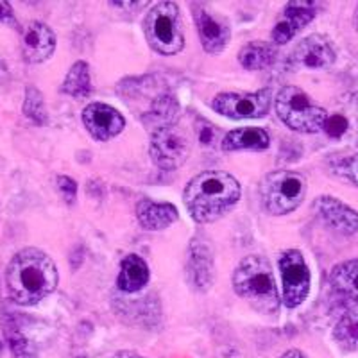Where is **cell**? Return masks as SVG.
<instances>
[{
	"label": "cell",
	"mask_w": 358,
	"mask_h": 358,
	"mask_svg": "<svg viewBox=\"0 0 358 358\" xmlns=\"http://www.w3.org/2000/svg\"><path fill=\"white\" fill-rule=\"evenodd\" d=\"M131 358H143V357H131Z\"/></svg>",
	"instance_id": "obj_33"
},
{
	"label": "cell",
	"mask_w": 358,
	"mask_h": 358,
	"mask_svg": "<svg viewBox=\"0 0 358 358\" xmlns=\"http://www.w3.org/2000/svg\"><path fill=\"white\" fill-rule=\"evenodd\" d=\"M315 17V4L313 2H289L281 13L280 20L273 29V41L278 45H285L296 36L299 31L306 27Z\"/></svg>",
	"instance_id": "obj_15"
},
{
	"label": "cell",
	"mask_w": 358,
	"mask_h": 358,
	"mask_svg": "<svg viewBox=\"0 0 358 358\" xmlns=\"http://www.w3.org/2000/svg\"><path fill=\"white\" fill-rule=\"evenodd\" d=\"M276 59V49L265 41H251L238 52V62L245 70H264Z\"/></svg>",
	"instance_id": "obj_21"
},
{
	"label": "cell",
	"mask_w": 358,
	"mask_h": 358,
	"mask_svg": "<svg viewBox=\"0 0 358 358\" xmlns=\"http://www.w3.org/2000/svg\"><path fill=\"white\" fill-rule=\"evenodd\" d=\"M56 50V34L43 22H29L22 31V54L31 65L47 62Z\"/></svg>",
	"instance_id": "obj_14"
},
{
	"label": "cell",
	"mask_w": 358,
	"mask_h": 358,
	"mask_svg": "<svg viewBox=\"0 0 358 358\" xmlns=\"http://www.w3.org/2000/svg\"><path fill=\"white\" fill-rule=\"evenodd\" d=\"M344 174L358 187V155H355L353 158H350L344 163Z\"/></svg>",
	"instance_id": "obj_29"
},
{
	"label": "cell",
	"mask_w": 358,
	"mask_h": 358,
	"mask_svg": "<svg viewBox=\"0 0 358 358\" xmlns=\"http://www.w3.org/2000/svg\"><path fill=\"white\" fill-rule=\"evenodd\" d=\"M281 276V294L287 308H297L310 292V268L297 249H287L278 258Z\"/></svg>",
	"instance_id": "obj_7"
},
{
	"label": "cell",
	"mask_w": 358,
	"mask_h": 358,
	"mask_svg": "<svg viewBox=\"0 0 358 358\" xmlns=\"http://www.w3.org/2000/svg\"><path fill=\"white\" fill-rule=\"evenodd\" d=\"M233 290L257 312L276 313L280 308V292L273 267L267 258L249 255L233 271Z\"/></svg>",
	"instance_id": "obj_3"
},
{
	"label": "cell",
	"mask_w": 358,
	"mask_h": 358,
	"mask_svg": "<svg viewBox=\"0 0 358 358\" xmlns=\"http://www.w3.org/2000/svg\"><path fill=\"white\" fill-rule=\"evenodd\" d=\"M313 212L317 213L330 228L344 235H353L358 231V213L353 208L331 196H321L313 201Z\"/></svg>",
	"instance_id": "obj_16"
},
{
	"label": "cell",
	"mask_w": 358,
	"mask_h": 358,
	"mask_svg": "<svg viewBox=\"0 0 358 358\" xmlns=\"http://www.w3.org/2000/svg\"><path fill=\"white\" fill-rule=\"evenodd\" d=\"M262 204L271 215H287L306 196L305 176L294 171L268 172L260 183Z\"/></svg>",
	"instance_id": "obj_6"
},
{
	"label": "cell",
	"mask_w": 358,
	"mask_h": 358,
	"mask_svg": "<svg viewBox=\"0 0 358 358\" xmlns=\"http://www.w3.org/2000/svg\"><path fill=\"white\" fill-rule=\"evenodd\" d=\"M322 131H324L330 138H342V136L350 131V122H348V118L344 117V115H334V117L328 115Z\"/></svg>",
	"instance_id": "obj_26"
},
{
	"label": "cell",
	"mask_w": 358,
	"mask_h": 358,
	"mask_svg": "<svg viewBox=\"0 0 358 358\" xmlns=\"http://www.w3.org/2000/svg\"><path fill=\"white\" fill-rule=\"evenodd\" d=\"M192 15L196 20L203 49L208 54L222 52L231 40V29H229L228 18L201 4L192 6Z\"/></svg>",
	"instance_id": "obj_10"
},
{
	"label": "cell",
	"mask_w": 358,
	"mask_h": 358,
	"mask_svg": "<svg viewBox=\"0 0 358 358\" xmlns=\"http://www.w3.org/2000/svg\"><path fill=\"white\" fill-rule=\"evenodd\" d=\"M136 217L147 231H162L179 219L178 208L171 203H158L152 199H142L136 204Z\"/></svg>",
	"instance_id": "obj_17"
},
{
	"label": "cell",
	"mask_w": 358,
	"mask_h": 358,
	"mask_svg": "<svg viewBox=\"0 0 358 358\" xmlns=\"http://www.w3.org/2000/svg\"><path fill=\"white\" fill-rule=\"evenodd\" d=\"M24 113L25 117H29L34 124H40V126H45V124L49 122V115H47V110H45L43 97H41L40 90H36L34 86H27Z\"/></svg>",
	"instance_id": "obj_25"
},
{
	"label": "cell",
	"mask_w": 358,
	"mask_h": 358,
	"mask_svg": "<svg viewBox=\"0 0 358 358\" xmlns=\"http://www.w3.org/2000/svg\"><path fill=\"white\" fill-rule=\"evenodd\" d=\"M190 140L183 129L176 126H163L151 136V156L163 171H174L190 156Z\"/></svg>",
	"instance_id": "obj_9"
},
{
	"label": "cell",
	"mask_w": 358,
	"mask_h": 358,
	"mask_svg": "<svg viewBox=\"0 0 358 358\" xmlns=\"http://www.w3.org/2000/svg\"><path fill=\"white\" fill-rule=\"evenodd\" d=\"M149 278H151V271L145 260L138 255H127L120 264L117 285L122 292H138L149 283Z\"/></svg>",
	"instance_id": "obj_19"
},
{
	"label": "cell",
	"mask_w": 358,
	"mask_h": 358,
	"mask_svg": "<svg viewBox=\"0 0 358 358\" xmlns=\"http://www.w3.org/2000/svg\"><path fill=\"white\" fill-rule=\"evenodd\" d=\"M330 283L335 292L358 305V258L338 264L331 271Z\"/></svg>",
	"instance_id": "obj_20"
},
{
	"label": "cell",
	"mask_w": 358,
	"mask_h": 358,
	"mask_svg": "<svg viewBox=\"0 0 358 358\" xmlns=\"http://www.w3.org/2000/svg\"><path fill=\"white\" fill-rule=\"evenodd\" d=\"M355 27H357V31H358V8H357V11H355Z\"/></svg>",
	"instance_id": "obj_32"
},
{
	"label": "cell",
	"mask_w": 358,
	"mask_h": 358,
	"mask_svg": "<svg viewBox=\"0 0 358 358\" xmlns=\"http://www.w3.org/2000/svg\"><path fill=\"white\" fill-rule=\"evenodd\" d=\"M337 59V52L331 41L322 34H310L297 43L290 62L301 69H328Z\"/></svg>",
	"instance_id": "obj_13"
},
{
	"label": "cell",
	"mask_w": 358,
	"mask_h": 358,
	"mask_svg": "<svg viewBox=\"0 0 358 358\" xmlns=\"http://www.w3.org/2000/svg\"><path fill=\"white\" fill-rule=\"evenodd\" d=\"M57 267L52 258L36 248L18 251L6 268L8 294L17 305H36L56 290Z\"/></svg>",
	"instance_id": "obj_1"
},
{
	"label": "cell",
	"mask_w": 358,
	"mask_h": 358,
	"mask_svg": "<svg viewBox=\"0 0 358 358\" xmlns=\"http://www.w3.org/2000/svg\"><path fill=\"white\" fill-rule=\"evenodd\" d=\"M281 358H308V357H306L301 350H289L283 353V357Z\"/></svg>",
	"instance_id": "obj_31"
},
{
	"label": "cell",
	"mask_w": 358,
	"mask_h": 358,
	"mask_svg": "<svg viewBox=\"0 0 358 358\" xmlns=\"http://www.w3.org/2000/svg\"><path fill=\"white\" fill-rule=\"evenodd\" d=\"M57 188H59V192L63 194V197H65L66 203L72 204L73 201H76V194H78V183H76L72 178H69V176H59V178H57Z\"/></svg>",
	"instance_id": "obj_28"
},
{
	"label": "cell",
	"mask_w": 358,
	"mask_h": 358,
	"mask_svg": "<svg viewBox=\"0 0 358 358\" xmlns=\"http://www.w3.org/2000/svg\"><path fill=\"white\" fill-rule=\"evenodd\" d=\"M9 346H11L15 358H36L31 346H29V342L24 338V335L17 334V331L9 335Z\"/></svg>",
	"instance_id": "obj_27"
},
{
	"label": "cell",
	"mask_w": 358,
	"mask_h": 358,
	"mask_svg": "<svg viewBox=\"0 0 358 358\" xmlns=\"http://www.w3.org/2000/svg\"><path fill=\"white\" fill-rule=\"evenodd\" d=\"M0 70H2V63H0Z\"/></svg>",
	"instance_id": "obj_34"
},
{
	"label": "cell",
	"mask_w": 358,
	"mask_h": 358,
	"mask_svg": "<svg viewBox=\"0 0 358 358\" xmlns=\"http://www.w3.org/2000/svg\"><path fill=\"white\" fill-rule=\"evenodd\" d=\"M63 94L73 99H85L92 94V78H90V66L86 62H76L66 73L62 85Z\"/></svg>",
	"instance_id": "obj_22"
},
{
	"label": "cell",
	"mask_w": 358,
	"mask_h": 358,
	"mask_svg": "<svg viewBox=\"0 0 358 358\" xmlns=\"http://www.w3.org/2000/svg\"><path fill=\"white\" fill-rule=\"evenodd\" d=\"M271 90L258 92H226L219 94L212 102V108L222 117L235 118H262L271 108Z\"/></svg>",
	"instance_id": "obj_8"
},
{
	"label": "cell",
	"mask_w": 358,
	"mask_h": 358,
	"mask_svg": "<svg viewBox=\"0 0 358 358\" xmlns=\"http://www.w3.org/2000/svg\"><path fill=\"white\" fill-rule=\"evenodd\" d=\"M8 24H15V13H13L11 4H8V2H0V25Z\"/></svg>",
	"instance_id": "obj_30"
},
{
	"label": "cell",
	"mask_w": 358,
	"mask_h": 358,
	"mask_svg": "<svg viewBox=\"0 0 358 358\" xmlns=\"http://www.w3.org/2000/svg\"><path fill=\"white\" fill-rule=\"evenodd\" d=\"M83 124L99 142H108L122 133L126 118L120 111L104 102H92L83 110Z\"/></svg>",
	"instance_id": "obj_12"
},
{
	"label": "cell",
	"mask_w": 358,
	"mask_h": 358,
	"mask_svg": "<svg viewBox=\"0 0 358 358\" xmlns=\"http://www.w3.org/2000/svg\"><path fill=\"white\" fill-rule=\"evenodd\" d=\"M187 274L192 287L199 292L212 289L215 280V260H213L212 244L203 236L192 238L188 248Z\"/></svg>",
	"instance_id": "obj_11"
},
{
	"label": "cell",
	"mask_w": 358,
	"mask_h": 358,
	"mask_svg": "<svg viewBox=\"0 0 358 358\" xmlns=\"http://www.w3.org/2000/svg\"><path fill=\"white\" fill-rule=\"evenodd\" d=\"M276 113L287 127L299 133H319L328 111L297 86H283L276 97Z\"/></svg>",
	"instance_id": "obj_5"
},
{
	"label": "cell",
	"mask_w": 358,
	"mask_h": 358,
	"mask_svg": "<svg viewBox=\"0 0 358 358\" xmlns=\"http://www.w3.org/2000/svg\"><path fill=\"white\" fill-rule=\"evenodd\" d=\"M178 113V102L172 95H162L152 104L149 117L145 120H152V124H159V127L171 126L172 118Z\"/></svg>",
	"instance_id": "obj_24"
},
{
	"label": "cell",
	"mask_w": 358,
	"mask_h": 358,
	"mask_svg": "<svg viewBox=\"0 0 358 358\" xmlns=\"http://www.w3.org/2000/svg\"><path fill=\"white\" fill-rule=\"evenodd\" d=\"M145 40L155 52L174 56L185 47V27L181 13L174 2H158L143 20Z\"/></svg>",
	"instance_id": "obj_4"
},
{
	"label": "cell",
	"mask_w": 358,
	"mask_h": 358,
	"mask_svg": "<svg viewBox=\"0 0 358 358\" xmlns=\"http://www.w3.org/2000/svg\"><path fill=\"white\" fill-rule=\"evenodd\" d=\"M241 183L229 172L206 171L192 179L183 194L192 219L210 224L222 219L241 201Z\"/></svg>",
	"instance_id": "obj_2"
},
{
	"label": "cell",
	"mask_w": 358,
	"mask_h": 358,
	"mask_svg": "<svg viewBox=\"0 0 358 358\" xmlns=\"http://www.w3.org/2000/svg\"><path fill=\"white\" fill-rule=\"evenodd\" d=\"M335 341L346 350L358 348V305H351L335 324Z\"/></svg>",
	"instance_id": "obj_23"
},
{
	"label": "cell",
	"mask_w": 358,
	"mask_h": 358,
	"mask_svg": "<svg viewBox=\"0 0 358 358\" xmlns=\"http://www.w3.org/2000/svg\"><path fill=\"white\" fill-rule=\"evenodd\" d=\"M271 145V136L262 127H238L229 131L220 142L222 151H265Z\"/></svg>",
	"instance_id": "obj_18"
}]
</instances>
